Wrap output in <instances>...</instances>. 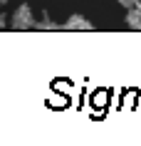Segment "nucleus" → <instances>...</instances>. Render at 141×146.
<instances>
[{"instance_id": "nucleus-1", "label": "nucleus", "mask_w": 141, "mask_h": 146, "mask_svg": "<svg viewBox=\"0 0 141 146\" xmlns=\"http://www.w3.org/2000/svg\"><path fill=\"white\" fill-rule=\"evenodd\" d=\"M10 25L15 30H30L32 25H35V15H32L30 5H20L15 10V15H13V20H10Z\"/></svg>"}, {"instance_id": "nucleus-4", "label": "nucleus", "mask_w": 141, "mask_h": 146, "mask_svg": "<svg viewBox=\"0 0 141 146\" xmlns=\"http://www.w3.org/2000/svg\"><path fill=\"white\" fill-rule=\"evenodd\" d=\"M32 27H37V30H62V25H55L50 17H42L40 23L35 20V25H32Z\"/></svg>"}, {"instance_id": "nucleus-6", "label": "nucleus", "mask_w": 141, "mask_h": 146, "mask_svg": "<svg viewBox=\"0 0 141 146\" xmlns=\"http://www.w3.org/2000/svg\"><path fill=\"white\" fill-rule=\"evenodd\" d=\"M3 25H5V20H3V15H0V27H3Z\"/></svg>"}, {"instance_id": "nucleus-2", "label": "nucleus", "mask_w": 141, "mask_h": 146, "mask_svg": "<svg viewBox=\"0 0 141 146\" xmlns=\"http://www.w3.org/2000/svg\"><path fill=\"white\" fill-rule=\"evenodd\" d=\"M62 30H72V32H89V30H94V25L89 23V20H84V17L82 15H72L70 20H67V23L62 25Z\"/></svg>"}, {"instance_id": "nucleus-5", "label": "nucleus", "mask_w": 141, "mask_h": 146, "mask_svg": "<svg viewBox=\"0 0 141 146\" xmlns=\"http://www.w3.org/2000/svg\"><path fill=\"white\" fill-rule=\"evenodd\" d=\"M117 3H119L124 10H129V8H134V5H139L141 0H117Z\"/></svg>"}, {"instance_id": "nucleus-7", "label": "nucleus", "mask_w": 141, "mask_h": 146, "mask_svg": "<svg viewBox=\"0 0 141 146\" xmlns=\"http://www.w3.org/2000/svg\"><path fill=\"white\" fill-rule=\"evenodd\" d=\"M5 3H8V0H0V8H3V5H5Z\"/></svg>"}, {"instance_id": "nucleus-3", "label": "nucleus", "mask_w": 141, "mask_h": 146, "mask_svg": "<svg viewBox=\"0 0 141 146\" xmlns=\"http://www.w3.org/2000/svg\"><path fill=\"white\" fill-rule=\"evenodd\" d=\"M126 25L131 30H141V3L134 5V8H129V13H126Z\"/></svg>"}]
</instances>
